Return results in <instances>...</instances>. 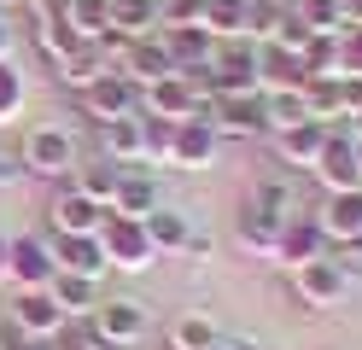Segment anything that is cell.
Instances as JSON below:
<instances>
[{"instance_id":"41","label":"cell","mask_w":362,"mask_h":350,"mask_svg":"<svg viewBox=\"0 0 362 350\" xmlns=\"http://www.w3.org/2000/svg\"><path fill=\"white\" fill-rule=\"evenodd\" d=\"M6 53H12V23L0 18V59H6Z\"/></svg>"},{"instance_id":"30","label":"cell","mask_w":362,"mask_h":350,"mask_svg":"<svg viewBox=\"0 0 362 350\" xmlns=\"http://www.w3.org/2000/svg\"><path fill=\"white\" fill-rule=\"evenodd\" d=\"M292 123H310L298 88H286V93H275V100H269V129H292Z\"/></svg>"},{"instance_id":"45","label":"cell","mask_w":362,"mask_h":350,"mask_svg":"<svg viewBox=\"0 0 362 350\" xmlns=\"http://www.w3.org/2000/svg\"><path fill=\"white\" fill-rule=\"evenodd\" d=\"M351 146H356V163H362V140H351Z\"/></svg>"},{"instance_id":"31","label":"cell","mask_w":362,"mask_h":350,"mask_svg":"<svg viewBox=\"0 0 362 350\" xmlns=\"http://www.w3.org/2000/svg\"><path fill=\"white\" fill-rule=\"evenodd\" d=\"M18 111H24V76L0 59V123H12Z\"/></svg>"},{"instance_id":"25","label":"cell","mask_w":362,"mask_h":350,"mask_svg":"<svg viewBox=\"0 0 362 350\" xmlns=\"http://www.w3.org/2000/svg\"><path fill=\"white\" fill-rule=\"evenodd\" d=\"M222 333L205 321V315H181L175 327H170V350H211Z\"/></svg>"},{"instance_id":"42","label":"cell","mask_w":362,"mask_h":350,"mask_svg":"<svg viewBox=\"0 0 362 350\" xmlns=\"http://www.w3.org/2000/svg\"><path fill=\"white\" fill-rule=\"evenodd\" d=\"M0 280H6V233H0Z\"/></svg>"},{"instance_id":"28","label":"cell","mask_w":362,"mask_h":350,"mask_svg":"<svg viewBox=\"0 0 362 350\" xmlns=\"http://www.w3.org/2000/svg\"><path fill=\"white\" fill-rule=\"evenodd\" d=\"M64 23H71L76 35H105L111 30V6L105 0H71V18Z\"/></svg>"},{"instance_id":"47","label":"cell","mask_w":362,"mask_h":350,"mask_svg":"<svg viewBox=\"0 0 362 350\" xmlns=\"http://www.w3.org/2000/svg\"><path fill=\"white\" fill-rule=\"evenodd\" d=\"M356 123H362V111H356Z\"/></svg>"},{"instance_id":"20","label":"cell","mask_w":362,"mask_h":350,"mask_svg":"<svg viewBox=\"0 0 362 350\" xmlns=\"http://www.w3.org/2000/svg\"><path fill=\"white\" fill-rule=\"evenodd\" d=\"M322 146H327V123H292V129H281V158L286 163H315L322 158Z\"/></svg>"},{"instance_id":"18","label":"cell","mask_w":362,"mask_h":350,"mask_svg":"<svg viewBox=\"0 0 362 350\" xmlns=\"http://www.w3.org/2000/svg\"><path fill=\"white\" fill-rule=\"evenodd\" d=\"M292 216H281V210H269V204H245L240 210V240L245 245H257V251H275V240H281V228H286Z\"/></svg>"},{"instance_id":"19","label":"cell","mask_w":362,"mask_h":350,"mask_svg":"<svg viewBox=\"0 0 362 350\" xmlns=\"http://www.w3.org/2000/svg\"><path fill=\"white\" fill-rule=\"evenodd\" d=\"M146 111H152V117H170V123H187V117H193V88L181 82V76L152 82V88H146Z\"/></svg>"},{"instance_id":"44","label":"cell","mask_w":362,"mask_h":350,"mask_svg":"<svg viewBox=\"0 0 362 350\" xmlns=\"http://www.w3.org/2000/svg\"><path fill=\"white\" fill-rule=\"evenodd\" d=\"M211 350H234V344H228V339H216V344H211Z\"/></svg>"},{"instance_id":"8","label":"cell","mask_w":362,"mask_h":350,"mask_svg":"<svg viewBox=\"0 0 362 350\" xmlns=\"http://www.w3.org/2000/svg\"><path fill=\"white\" fill-rule=\"evenodd\" d=\"M315 175L327 181V193H356L362 187V163H356V146L345 134L327 129V146H322V158H315Z\"/></svg>"},{"instance_id":"23","label":"cell","mask_w":362,"mask_h":350,"mask_svg":"<svg viewBox=\"0 0 362 350\" xmlns=\"http://www.w3.org/2000/svg\"><path fill=\"white\" fill-rule=\"evenodd\" d=\"M53 298H59V310H64V315H88V310H100V303H94V280H82V274H53Z\"/></svg>"},{"instance_id":"17","label":"cell","mask_w":362,"mask_h":350,"mask_svg":"<svg viewBox=\"0 0 362 350\" xmlns=\"http://www.w3.org/2000/svg\"><path fill=\"white\" fill-rule=\"evenodd\" d=\"M322 233H327V240H339V245L362 233V187H356V193H333V199H327V210H322Z\"/></svg>"},{"instance_id":"12","label":"cell","mask_w":362,"mask_h":350,"mask_svg":"<svg viewBox=\"0 0 362 350\" xmlns=\"http://www.w3.org/2000/svg\"><path fill=\"white\" fill-rule=\"evenodd\" d=\"M12 321L24 327L30 339H53L59 327H64V310H59V298H47V292H41V286H30L24 298L12 303Z\"/></svg>"},{"instance_id":"15","label":"cell","mask_w":362,"mask_h":350,"mask_svg":"<svg viewBox=\"0 0 362 350\" xmlns=\"http://www.w3.org/2000/svg\"><path fill=\"white\" fill-rule=\"evenodd\" d=\"M164 47H170L175 76H187V70L211 64V30H199V23H187V30H170V35H164Z\"/></svg>"},{"instance_id":"13","label":"cell","mask_w":362,"mask_h":350,"mask_svg":"<svg viewBox=\"0 0 362 350\" xmlns=\"http://www.w3.org/2000/svg\"><path fill=\"white\" fill-rule=\"evenodd\" d=\"M322 245H327V233H322V222H304V216H292V222L281 228V240H275V251H281V263H292V269H304L310 257H322Z\"/></svg>"},{"instance_id":"27","label":"cell","mask_w":362,"mask_h":350,"mask_svg":"<svg viewBox=\"0 0 362 350\" xmlns=\"http://www.w3.org/2000/svg\"><path fill=\"white\" fill-rule=\"evenodd\" d=\"M141 222H146L152 251H158V245H170V251H175V245H187V222H181L175 210H152V216H141Z\"/></svg>"},{"instance_id":"33","label":"cell","mask_w":362,"mask_h":350,"mask_svg":"<svg viewBox=\"0 0 362 350\" xmlns=\"http://www.w3.org/2000/svg\"><path fill=\"white\" fill-rule=\"evenodd\" d=\"M298 12H304V23L315 35H327L333 23H345V12H339V0H298Z\"/></svg>"},{"instance_id":"40","label":"cell","mask_w":362,"mask_h":350,"mask_svg":"<svg viewBox=\"0 0 362 350\" xmlns=\"http://www.w3.org/2000/svg\"><path fill=\"white\" fill-rule=\"evenodd\" d=\"M12 181H18V163H12L6 152H0V187H12Z\"/></svg>"},{"instance_id":"21","label":"cell","mask_w":362,"mask_h":350,"mask_svg":"<svg viewBox=\"0 0 362 350\" xmlns=\"http://www.w3.org/2000/svg\"><path fill=\"white\" fill-rule=\"evenodd\" d=\"M105 152H111V163L146 158V123H141V111H134V117H117V123H105Z\"/></svg>"},{"instance_id":"3","label":"cell","mask_w":362,"mask_h":350,"mask_svg":"<svg viewBox=\"0 0 362 350\" xmlns=\"http://www.w3.org/2000/svg\"><path fill=\"white\" fill-rule=\"evenodd\" d=\"M6 274L24 280V292H30V286H53V274H59L53 245H47V240H30V233L6 240Z\"/></svg>"},{"instance_id":"38","label":"cell","mask_w":362,"mask_h":350,"mask_svg":"<svg viewBox=\"0 0 362 350\" xmlns=\"http://www.w3.org/2000/svg\"><path fill=\"white\" fill-rule=\"evenodd\" d=\"M333 263L345 269V280H362V233H356V240H345V245H339V257H333Z\"/></svg>"},{"instance_id":"34","label":"cell","mask_w":362,"mask_h":350,"mask_svg":"<svg viewBox=\"0 0 362 350\" xmlns=\"http://www.w3.org/2000/svg\"><path fill=\"white\" fill-rule=\"evenodd\" d=\"M141 123H146V152L170 163V146H175V123H170V117H152V111L141 117Z\"/></svg>"},{"instance_id":"22","label":"cell","mask_w":362,"mask_h":350,"mask_svg":"<svg viewBox=\"0 0 362 350\" xmlns=\"http://www.w3.org/2000/svg\"><path fill=\"white\" fill-rule=\"evenodd\" d=\"M59 70H64V82H71V88H88L94 76H105V41H100V35L76 41V53L59 59Z\"/></svg>"},{"instance_id":"10","label":"cell","mask_w":362,"mask_h":350,"mask_svg":"<svg viewBox=\"0 0 362 350\" xmlns=\"http://www.w3.org/2000/svg\"><path fill=\"white\" fill-rule=\"evenodd\" d=\"M257 82H269L275 93L304 88V82H310V64H304V53H286V47L263 41V47H257Z\"/></svg>"},{"instance_id":"14","label":"cell","mask_w":362,"mask_h":350,"mask_svg":"<svg viewBox=\"0 0 362 350\" xmlns=\"http://www.w3.org/2000/svg\"><path fill=\"white\" fill-rule=\"evenodd\" d=\"M111 210H117V216H152L158 210V187H152V175H141V170H123L117 175V193H111Z\"/></svg>"},{"instance_id":"32","label":"cell","mask_w":362,"mask_h":350,"mask_svg":"<svg viewBox=\"0 0 362 350\" xmlns=\"http://www.w3.org/2000/svg\"><path fill=\"white\" fill-rule=\"evenodd\" d=\"M304 64H310V76H333V64H339V41H333V35H310Z\"/></svg>"},{"instance_id":"35","label":"cell","mask_w":362,"mask_h":350,"mask_svg":"<svg viewBox=\"0 0 362 350\" xmlns=\"http://www.w3.org/2000/svg\"><path fill=\"white\" fill-rule=\"evenodd\" d=\"M205 6L211 0H164L158 18H170V30H187V23H205Z\"/></svg>"},{"instance_id":"4","label":"cell","mask_w":362,"mask_h":350,"mask_svg":"<svg viewBox=\"0 0 362 350\" xmlns=\"http://www.w3.org/2000/svg\"><path fill=\"white\" fill-rule=\"evenodd\" d=\"M82 100L94 117H105V123H117V117H134V105H141V88H134L123 70H105V76H94L82 88Z\"/></svg>"},{"instance_id":"43","label":"cell","mask_w":362,"mask_h":350,"mask_svg":"<svg viewBox=\"0 0 362 350\" xmlns=\"http://www.w3.org/2000/svg\"><path fill=\"white\" fill-rule=\"evenodd\" d=\"M228 344H234V350H257V344H252V339H228Z\"/></svg>"},{"instance_id":"9","label":"cell","mask_w":362,"mask_h":350,"mask_svg":"<svg viewBox=\"0 0 362 350\" xmlns=\"http://www.w3.org/2000/svg\"><path fill=\"white\" fill-rule=\"evenodd\" d=\"M94 327H100L105 344H134V339L146 333V310H141L134 298H111V303L94 310Z\"/></svg>"},{"instance_id":"5","label":"cell","mask_w":362,"mask_h":350,"mask_svg":"<svg viewBox=\"0 0 362 350\" xmlns=\"http://www.w3.org/2000/svg\"><path fill=\"white\" fill-rule=\"evenodd\" d=\"M24 163H30V170L35 175H71L76 170V140L71 134H64V129H35L30 140H24Z\"/></svg>"},{"instance_id":"24","label":"cell","mask_w":362,"mask_h":350,"mask_svg":"<svg viewBox=\"0 0 362 350\" xmlns=\"http://www.w3.org/2000/svg\"><path fill=\"white\" fill-rule=\"evenodd\" d=\"M111 6V30L123 35H146V23L158 18V0H105Z\"/></svg>"},{"instance_id":"48","label":"cell","mask_w":362,"mask_h":350,"mask_svg":"<svg viewBox=\"0 0 362 350\" xmlns=\"http://www.w3.org/2000/svg\"><path fill=\"white\" fill-rule=\"evenodd\" d=\"M6 6H12V0H6Z\"/></svg>"},{"instance_id":"46","label":"cell","mask_w":362,"mask_h":350,"mask_svg":"<svg viewBox=\"0 0 362 350\" xmlns=\"http://www.w3.org/2000/svg\"><path fill=\"white\" fill-rule=\"evenodd\" d=\"M263 6H286V0H263Z\"/></svg>"},{"instance_id":"7","label":"cell","mask_w":362,"mask_h":350,"mask_svg":"<svg viewBox=\"0 0 362 350\" xmlns=\"http://www.w3.org/2000/svg\"><path fill=\"white\" fill-rule=\"evenodd\" d=\"M298 298L310 303V310H333L339 298H345V269L333 263V257H310V263L298 269Z\"/></svg>"},{"instance_id":"26","label":"cell","mask_w":362,"mask_h":350,"mask_svg":"<svg viewBox=\"0 0 362 350\" xmlns=\"http://www.w3.org/2000/svg\"><path fill=\"white\" fill-rule=\"evenodd\" d=\"M76 41H88V35H76L64 18H53V23H35V47H41L47 59H71V53H76Z\"/></svg>"},{"instance_id":"6","label":"cell","mask_w":362,"mask_h":350,"mask_svg":"<svg viewBox=\"0 0 362 350\" xmlns=\"http://www.w3.org/2000/svg\"><path fill=\"white\" fill-rule=\"evenodd\" d=\"M53 263H59V274L100 280V274H105V245H100V233H59V240H53Z\"/></svg>"},{"instance_id":"16","label":"cell","mask_w":362,"mask_h":350,"mask_svg":"<svg viewBox=\"0 0 362 350\" xmlns=\"http://www.w3.org/2000/svg\"><path fill=\"white\" fill-rule=\"evenodd\" d=\"M105 210H111V204L88 199V193H64V199L53 204V216H59V233H100Z\"/></svg>"},{"instance_id":"36","label":"cell","mask_w":362,"mask_h":350,"mask_svg":"<svg viewBox=\"0 0 362 350\" xmlns=\"http://www.w3.org/2000/svg\"><path fill=\"white\" fill-rule=\"evenodd\" d=\"M339 70H345V76H362V23H351V30L339 35Z\"/></svg>"},{"instance_id":"29","label":"cell","mask_w":362,"mask_h":350,"mask_svg":"<svg viewBox=\"0 0 362 350\" xmlns=\"http://www.w3.org/2000/svg\"><path fill=\"white\" fill-rule=\"evenodd\" d=\"M117 175H123V163H88V170H82V187H76V193H88V199L111 204V193H117Z\"/></svg>"},{"instance_id":"39","label":"cell","mask_w":362,"mask_h":350,"mask_svg":"<svg viewBox=\"0 0 362 350\" xmlns=\"http://www.w3.org/2000/svg\"><path fill=\"white\" fill-rule=\"evenodd\" d=\"M181 251H193V257H211V233H193V228H187V245H181Z\"/></svg>"},{"instance_id":"11","label":"cell","mask_w":362,"mask_h":350,"mask_svg":"<svg viewBox=\"0 0 362 350\" xmlns=\"http://www.w3.org/2000/svg\"><path fill=\"white\" fill-rule=\"evenodd\" d=\"M170 163H181V170H205V163H216V129H211V123H199V117L175 123Z\"/></svg>"},{"instance_id":"1","label":"cell","mask_w":362,"mask_h":350,"mask_svg":"<svg viewBox=\"0 0 362 350\" xmlns=\"http://www.w3.org/2000/svg\"><path fill=\"white\" fill-rule=\"evenodd\" d=\"M100 245H105V263H117V269H146V263H152L146 222L117 216V210H105V222H100Z\"/></svg>"},{"instance_id":"2","label":"cell","mask_w":362,"mask_h":350,"mask_svg":"<svg viewBox=\"0 0 362 350\" xmlns=\"http://www.w3.org/2000/svg\"><path fill=\"white\" fill-rule=\"evenodd\" d=\"M216 134H269V100L257 93H216V117H211Z\"/></svg>"},{"instance_id":"37","label":"cell","mask_w":362,"mask_h":350,"mask_svg":"<svg viewBox=\"0 0 362 350\" xmlns=\"http://www.w3.org/2000/svg\"><path fill=\"white\" fill-rule=\"evenodd\" d=\"M257 204H269V210H281V216H286V204H292V181H286V175H263V181H257Z\"/></svg>"}]
</instances>
